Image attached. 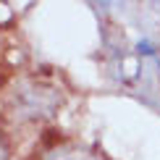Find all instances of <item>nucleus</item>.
Wrapping results in <instances>:
<instances>
[{
    "instance_id": "obj_2",
    "label": "nucleus",
    "mask_w": 160,
    "mask_h": 160,
    "mask_svg": "<svg viewBox=\"0 0 160 160\" xmlns=\"http://www.w3.org/2000/svg\"><path fill=\"white\" fill-rule=\"evenodd\" d=\"M0 160H3V147H0Z\"/></svg>"
},
{
    "instance_id": "obj_1",
    "label": "nucleus",
    "mask_w": 160,
    "mask_h": 160,
    "mask_svg": "<svg viewBox=\"0 0 160 160\" xmlns=\"http://www.w3.org/2000/svg\"><path fill=\"white\" fill-rule=\"evenodd\" d=\"M61 160H97L92 155H82V152H68V158H61Z\"/></svg>"
}]
</instances>
